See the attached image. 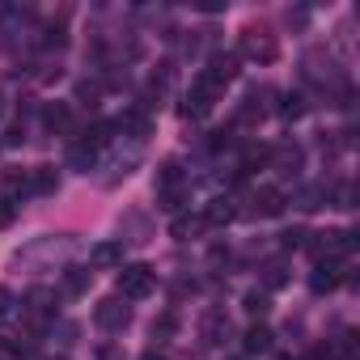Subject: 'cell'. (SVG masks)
Instances as JSON below:
<instances>
[{
  "instance_id": "6da1fadb",
  "label": "cell",
  "mask_w": 360,
  "mask_h": 360,
  "mask_svg": "<svg viewBox=\"0 0 360 360\" xmlns=\"http://www.w3.org/2000/svg\"><path fill=\"white\" fill-rule=\"evenodd\" d=\"M153 288H157V271H153V267H144V263L119 267V297H123V301H144Z\"/></svg>"
},
{
  "instance_id": "7a4b0ae2",
  "label": "cell",
  "mask_w": 360,
  "mask_h": 360,
  "mask_svg": "<svg viewBox=\"0 0 360 360\" xmlns=\"http://www.w3.org/2000/svg\"><path fill=\"white\" fill-rule=\"evenodd\" d=\"M225 89H217L212 81H204V77H195V85H191V94H187V102L178 106V115L183 119H204L212 106H217V98H221Z\"/></svg>"
},
{
  "instance_id": "3957f363",
  "label": "cell",
  "mask_w": 360,
  "mask_h": 360,
  "mask_svg": "<svg viewBox=\"0 0 360 360\" xmlns=\"http://www.w3.org/2000/svg\"><path fill=\"white\" fill-rule=\"evenodd\" d=\"M242 56L246 60H259V64H276L280 60V43L267 34V30H242ZM238 56V60H242Z\"/></svg>"
},
{
  "instance_id": "277c9868",
  "label": "cell",
  "mask_w": 360,
  "mask_h": 360,
  "mask_svg": "<svg viewBox=\"0 0 360 360\" xmlns=\"http://www.w3.org/2000/svg\"><path fill=\"white\" fill-rule=\"evenodd\" d=\"M238 72H242L238 51H212V56H208V68H204L200 77H204V81H212L217 89H225L229 81H238Z\"/></svg>"
},
{
  "instance_id": "5b68a950",
  "label": "cell",
  "mask_w": 360,
  "mask_h": 360,
  "mask_svg": "<svg viewBox=\"0 0 360 360\" xmlns=\"http://www.w3.org/2000/svg\"><path fill=\"white\" fill-rule=\"evenodd\" d=\"M94 322H98V330H106V335H119V330H127V322H131V309H127L119 297H106V301H98V305H94Z\"/></svg>"
},
{
  "instance_id": "8992f818",
  "label": "cell",
  "mask_w": 360,
  "mask_h": 360,
  "mask_svg": "<svg viewBox=\"0 0 360 360\" xmlns=\"http://www.w3.org/2000/svg\"><path fill=\"white\" fill-rule=\"evenodd\" d=\"M22 309H26V318H30V322H39V326H43V322H51V318H56V292H51V288H30Z\"/></svg>"
},
{
  "instance_id": "52a82bcc",
  "label": "cell",
  "mask_w": 360,
  "mask_h": 360,
  "mask_svg": "<svg viewBox=\"0 0 360 360\" xmlns=\"http://www.w3.org/2000/svg\"><path fill=\"white\" fill-rule=\"evenodd\" d=\"M284 204H288V195H284L280 187H259V191L250 195V212H255V217H280Z\"/></svg>"
},
{
  "instance_id": "ba28073f",
  "label": "cell",
  "mask_w": 360,
  "mask_h": 360,
  "mask_svg": "<svg viewBox=\"0 0 360 360\" xmlns=\"http://www.w3.org/2000/svg\"><path fill=\"white\" fill-rule=\"evenodd\" d=\"M200 335H204L208 347H221V343L229 339V318H225V309H208L204 322H200Z\"/></svg>"
},
{
  "instance_id": "9c48e42d",
  "label": "cell",
  "mask_w": 360,
  "mask_h": 360,
  "mask_svg": "<svg viewBox=\"0 0 360 360\" xmlns=\"http://www.w3.org/2000/svg\"><path fill=\"white\" fill-rule=\"evenodd\" d=\"M271 165H276L280 174L297 178V174H301V165H305V153H301V144H280V148H271Z\"/></svg>"
},
{
  "instance_id": "30bf717a",
  "label": "cell",
  "mask_w": 360,
  "mask_h": 360,
  "mask_svg": "<svg viewBox=\"0 0 360 360\" xmlns=\"http://www.w3.org/2000/svg\"><path fill=\"white\" fill-rule=\"evenodd\" d=\"M267 98H271V89H250V94L242 98V106H238V123L263 119V115H267Z\"/></svg>"
},
{
  "instance_id": "8fae6325",
  "label": "cell",
  "mask_w": 360,
  "mask_h": 360,
  "mask_svg": "<svg viewBox=\"0 0 360 360\" xmlns=\"http://www.w3.org/2000/svg\"><path fill=\"white\" fill-rule=\"evenodd\" d=\"M56 187H60V169L56 165H34L30 169V191L34 195H51Z\"/></svg>"
},
{
  "instance_id": "7c38bea8",
  "label": "cell",
  "mask_w": 360,
  "mask_h": 360,
  "mask_svg": "<svg viewBox=\"0 0 360 360\" xmlns=\"http://www.w3.org/2000/svg\"><path fill=\"white\" fill-rule=\"evenodd\" d=\"M68 165H72L77 174H89V169L98 165V148H94V144H85V140H77V144L68 148Z\"/></svg>"
},
{
  "instance_id": "4fadbf2b",
  "label": "cell",
  "mask_w": 360,
  "mask_h": 360,
  "mask_svg": "<svg viewBox=\"0 0 360 360\" xmlns=\"http://www.w3.org/2000/svg\"><path fill=\"white\" fill-rule=\"evenodd\" d=\"M89 263L94 267H123V242H98Z\"/></svg>"
},
{
  "instance_id": "5bb4252c",
  "label": "cell",
  "mask_w": 360,
  "mask_h": 360,
  "mask_svg": "<svg viewBox=\"0 0 360 360\" xmlns=\"http://www.w3.org/2000/svg\"><path fill=\"white\" fill-rule=\"evenodd\" d=\"M43 123H47L51 131H68V127H72V110H68V102H47V106H43Z\"/></svg>"
},
{
  "instance_id": "9a60e30c",
  "label": "cell",
  "mask_w": 360,
  "mask_h": 360,
  "mask_svg": "<svg viewBox=\"0 0 360 360\" xmlns=\"http://www.w3.org/2000/svg\"><path fill=\"white\" fill-rule=\"evenodd\" d=\"M233 217H238V208H233V204H229V200L221 195V200H212V204H208V212H204V225L221 229V225H229Z\"/></svg>"
},
{
  "instance_id": "2e32d148",
  "label": "cell",
  "mask_w": 360,
  "mask_h": 360,
  "mask_svg": "<svg viewBox=\"0 0 360 360\" xmlns=\"http://www.w3.org/2000/svg\"><path fill=\"white\" fill-rule=\"evenodd\" d=\"M339 280H343V276H339V267H335V263H318V267H314V276H309V288H314V292H330Z\"/></svg>"
},
{
  "instance_id": "e0dca14e",
  "label": "cell",
  "mask_w": 360,
  "mask_h": 360,
  "mask_svg": "<svg viewBox=\"0 0 360 360\" xmlns=\"http://www.w3.org/2000/svg\"><path fill=\"white\" fill-rule=\"evenodd\" d=\"M89 280H94L89 267H64V292H68V297H81V292L89 288Z\"/></svg>"
},
{
  "instance_id": "ac0fdd59",
  "label": "cell",
  "mask_w": 360,
  "mask_h": 360,
  "mask_svg": "<svg viewBox=\"0 0 360 360\" xmlns=\"http://www.w3.org/2000/svg\"><path fill=\"white\" fill-rule=\"evenodd\" d=\"M187 204V183H178V187H161L157 191V208H165V212H178Z\"/></svg>"
},
{
  "instance_id": "d6986e66",
  "label": "cell",
  "mask_w": 360,
  "mask_h": 360,
  "mask_svg": "<svg viewBox=\"0 0 360 360\" xmlns=\"http://www.w3.org/2000/svg\"><path fill=\"white\" fill-rule=\"evenodd\" d=\"M178 183H183V165H178V157H165L157 165V191L161 187H178Z\"/></svg>"
},
{
  "instance_id": "ffe728a7",
  "label": "cell",
  "mask_w": 360,
  "mask_h": 360,
  "mask_svg": "<svg viewBox=\"0 0 360 360\" xmlns=\"http://www.w3.org/2000/svg\"><path fill=\"white\" fill-rule=\"evenodd\" d=\"M200 229H204V217H174V225H169V233H174L178 242H191Z\"/></svg>"
},
{
  "instance_id": "44dd1931",
  "label": "cell",
  "mask_w": 360,
  "mask_h": 360,
  "mask_svg": "<svg viewBox=\"0 0 360 360\" xmlns=\"http://www.w3.org/2000/svg\"><path fill=\"white\" fill-rule=\"evenodd\" d=\"M0 183H5V191H9V195H18V191H30V169H18V165H9ZM9 195H5V200H9Z\"/></svg>"
},
{
  "instance_id": "7402d4cb",
  "label": "cell",
  "mask_w": 360,
  "mask_h": 360,
  "mask_svg": "<svg viewBox=\"0 0 360 360\" xmlns=\"http://www.w3.org/2000/svg\"><path fill=\"white\" fill-rule=\"evenodd\" d=\"M115 127H119V131H131V136H148V127H153V123H148V115H144V110H127Z\"/></svg>"
},
{
  "instance_id": "603a6c76",
  "label": "cell",
  "mask_w": 360,
  "mask_h": 360,
  "mask_svg": "<svg viewBox=\"0 0 360 360\" xmlns=\"http://www.w3.org/2000/svg\"><path fill=\"white\" fill-rule=\"evenodd\" d=\"M242 343H246V352H267V347H271V330H267L263 322H255V326L246 330Z\"/></svg>"
},
{
  "instance_id": "cb8c5ba5",
  "label": "cell",
  "mask_w": 360,
  "mask_h": 360,
  "mask_svg": "<svg viewBox=\"0 0 360 360\" xmlns=\"http://www.w3.org/2000/svg\"><path fill=\"white\" fill-rule=\"evenodd\" d=\"M322 204H326V187H301V191H297V208L314 212V208H322Z\"/></svg>"
},
{
  "instance_id": "d4e9b609",
  "label": "cell",
  "mask_w": 360,
  "mask_h": 360,
  "mask_svg": "<svg viewBox=\"0 0 360 360\" xmlns=\"http://www.w3.org/2000/svg\"><path fill=\"white\" fill-rule=\"evenodd\" d=\"M174 330H178V314H174V309H165V314L153 322V339H157V343H165V339H174Z\"/></svg>"
},
{
  "instance_id": "484cf974",
  "label": "cell",
  "mask_w": 360,
  "mask_h": 360,
  "mask_svg": "<svg viewBox=\"0 0 360 360\" xmlns=\"http://www.w3.org/2000/svg\"><path fill=\"white\" fill-rule=\"evenodd\" d=\"M267 161H271V148L267 144H250L242 153V169H255V165H267Z\"/></svg>"
},
{
  "instance_id": "4316f807",
  "label": "cell",
  "mask_w": 360,
  "mask_h": 360,
  "mask_svg": "<svg viewBox=\"0 0 360 360\" xmlns=\"http://www.w3.org/2000/svg\"><path fill=\"white\" fill-rule=\"evenodd\" d=\"M263 284H267V288H284V284H288V267H284V263H267V267H263Z\"/></svg>"
},
{
  "instance_id": "83f0119b",
  "label": "cell",
  "mask_w": 360,
  "mask_h": 360,
  "mask_svg": "<svg viewBox=\"0 0 360 360\" xmlns=\"http://www.w3.org/2000/svg\"><path fill=\"white\" fill-rule=\"evenodd\" d=\"M242 305H246V314H255V318H263V314L271 309L267 292H259V288H255V292H246V301H242Z\"/></svg>"
},
{
  "instance_id": "f1b7e54d",
  "label": "cell",
  "mask_w": 360,
  "mask_h": 360,
  "mask_svg": "<svg viewBox=\"0 0 360 360\" xmlns=\"http://www.w3.org/2000/svg\"><path fill=\"white\" fill-rule=\"evenodd\" d=\"M280 115H284V119H301V115H305V98H301V94H284Z\"/></svg>"
},
{
  "instance_id": "f546056e",
  "label": "cell",
  "mask_w": 360,
  "mask_h": 360,
  "mask_svg": "<svg viewBox=\"0 0 360 360\" xmlns=\"http://www.w3.org/2000/svg\"><path fill=\"white\" fill-rule=\"evenodd\" d=\"M98 98H102V89H98V85H89V81H81V85H77V102H81V106H98Z\"/></svg>"
},
{
  "instance_id": "4dcf8cb0",
  "label": "cell",
  "mask_w": 360,
  "mask_h": 360,
  "mask_svg": "<svg viewBox=\"0 0 360 360\" xmlns=\"http://www.w3.org/2000/svg\"><path fill=\"white\" fill-rule=\"evenodd\" d=\"M13 217H18V204H13V200H0V229H9Z\"/></svg>"
},
{
  "instance_id": "1f68e13d",
  "label": "cell",
  "mask_w": 360,
  "mask_h": 360,
  "mask_svg": "<svg viewBox=\"0 0 360 360\" xmlns=\"http://www.w3.org/2000/svg\"><path fill=\"white\" fill-rule=\"evenodd\" d=\"M43 43H47V47H64L68 39H64V30H60V26H47V34H43Z\"/></svg>"
},
{
  "instance_id": "d6a6232c",
  "label": "cell",
  "mask_w": 360,
  "mask_h": 360,
  "mask_svg": "<svg viewBox=\"0 0 360 360\" xmlns=\"http://www.w3.org/2000/svg\"><path fill=\"white\" fill-rule=\"evenodd\" d=\"M229 144H233V136H229V131H212V140H208V148H212V153H221V148H229Z\"/></svg>"
},
{
  "instance_id": "836d02e7",
  "label": "cell",
  "mask_w": 360,
  "mask_h": 360,
  "mask_svg": "<svg viewBox=\"0 0 360 360\" xmlns=\"http://www.w3.org/2000/svg\"><path fill=\"white\" fill-rule=\"evenodd\" d=\"M98 360H127V356H123V347H115V343H102V347H98Z\"/></svg>"
},
{
  "instance_id": "e575fe53",
  "label": "cell",
  "mask_w": 360,
  "mask_h": 360,
  "mask_svg": "<svg viewBox=\"0 0 360 360\" xmlns=\"http://www.w3.org/2000/svg\"><path fill=\"white\" fill-rule=\"evenodd\" d=\"M301 238H305V233H301V229H288V233H280V242H284V246H288V250H292V246H301Z\"/></svg>"
},
{
  "instance_id": "d590c367",
  "label": "cell",
  "mask_w": 360,
  "mask_h": 360,
  "mask_svg": "<svg viewBox=\"0 0 360 360\" xmlns=\"http://www.w3.org/2000/svg\"><path fill=\"white\" fill-rule=\"evenodd\" d=\"M26 140V127L18 123V127H9V136H5V144H22Z\"/></svg>"
},
{
  "instance_id": "8d00e7d4",
  "label": "cell",
  "mask_w": 360,
  "mask_h": 360,
  "mask_svg": "<svg viewBox=\"0 0 360 360\" xmlns=\"http://www.w3.org/2000/svg\"><path fill=\"white\" fill-rule=\"evenodd\" d=\"M9 301H13V297H9V288H0V314L9 309Z\"/></svg>"
},
{
  "instance_id": "74e56055",
  "label": "cell",
  "mask_w": 360,
  "mask_h": 360,
  "mask_svg": "<svg viewBox=\"0 0 360 360\" xmlns=\"http://www.w3.org/2000/svg\"><path fill=\"white\" fill-rule=\"evenodd\" d=\"M140 360H165V356H161V352H144Z\"/></svg>"
},
{
  "instance_id": "f35d334b",
  "label": "cell",
  "mask_w": 360,
  "mask_h": 360,
  "mask_svg": "<svg viewBox=\"0 0 360 360\" xmlns=\"http://www.w3.org/2000/svg\"><path fill=\"white\" fill-rule=\"evenodd\" d=\"M0 115H5V94H0Z\"/></svg>"
},
{
  "instance_id": "ab89813d",
  "label": "cell",
  "mask_w": 360,
  "mask_h": 360,
  "mask_svg": "<svg viewBox=\"0 0 360 360\" xmlns=\"http://www.w3.org/2000/svg\"><path fill=\"white\" fill-rule=\"evenodd\" d=\"M51 360H64V356H51Z\"/></svg>"
}]
</instances>
